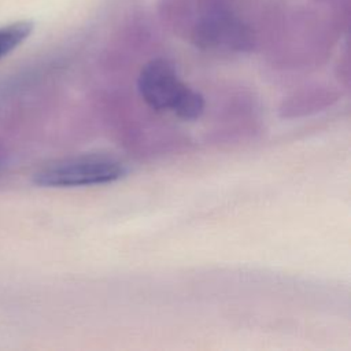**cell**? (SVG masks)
<instances>
[{
    "instance_id": "277c9868",
    "label": "cell",
    "mask_w": 351,
    "mask_h": 351,
    "mask_svg": "<svg viewBox=\"0 0 351 351\" xmlns=\"http://www.w3.org/2000/svg\"><path fill=\"white\" fill-rule=\"evenodd\" d=\"M33 23L30 21H18L0 27V59L19 47L32 33Z\"/></svg>"
},
{
    "instance_id": "5b68a950",
    "label": "cell",
    "mask_w": 351,
    "mask_h": 351,
    "mask_svg": "<svg viewBox=\"0 0 351 351\" xmlns=\"http://www.w3.org/2000/svg\"><path fill=\"white\" fill-rule=\"evenodd\" d=\"M317 1H329V0H317Z\"/></svg>"
},
{
    "instance_id": "6da1fadb",
    "label": "cell",
    "mask_w": 351,
    "mask_h": 351,
    "mask_svg": "<svg viewBox=\"0 0 351 351\" xmlns=\"http://www.w3.org/2000/svg\"><path fill=\"white\" fill-rule=\"evenodd\" d=\"M192 43L210 51L245 52L252 49V29L236 15L233 0H195L189 19Z\"/></svg>"
},
{
    "instance_id": "3957f363",
    "label": "cell",
    "mask_w": 351,
    "mask_h": 351,
    "mask_svg": "<svg viewBox=\"0 0 351 351\" xmlns=\"http://www.w3.org/2000/svg\"><path fill=\"white\" fill-rule=\"evenodd\" d=\"M128 167L119 159L107 155H78L40 167L33 182L47 188H73L110 184L123 178Z\"/></svg>"
},
{
    "instance_id": "7a4b0ae2",
    "label": "cell",
    "mask_w": 351,
    "mask_h": 351,
    "mask_svg": "<svg viewBox=\"0 0 351 351\" xmlns=\"http://www.w3.org/2000/svg\"><path fill=\"white\" fill-rule=\"evenodd\" d=\"M143 100L154 110L169 111L181 119H197L204 110V97L188 86L174 66L165 59L148 62L137 78Z\"/></svg>"
}]
</instances>
